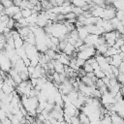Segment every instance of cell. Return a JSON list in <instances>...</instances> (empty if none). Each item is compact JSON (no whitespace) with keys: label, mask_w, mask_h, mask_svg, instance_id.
Returning <instances> with one entry per match:
<instances>
[{"label":"cell","mask_w":124,"mask_h":124,"mask_svg":"<svg viewBox=\"0 0 124 124\" xmlns=\"http://www.w3.org/2000/svg\"><path fill=\"white\" fill-rule=\"evenodd\" d=\"M4 12H5V15H6V16H8L9 17L12 18L16 14H17V13L20 12V9H19L18 7L13 5V6L7 8V9H4Z\"/></svg>","instance_id":"obj_1"},{"label":"cell","mask_w":124,"mask_h":124,"mask_svg":"<svg viewBox=\"0 0 124 124\" xmlns=\"http://www.w3.org/2000/svg\"><path fill=\"white\" fill-rule=\"evenodd\" d=\"M76 29H77V31H78V38H79V40H81V41H84L85 38L89 35L84 26H81V27H78V28H76Z\"/></svg>","instance_id":"obj_2"},{"label":"cell","mask_w":124,"mask_h":124,"mask_svg":"<svg viewBox=\"0 0 124 124\" xmlns=\"http://www.w3.org/2000/svg\"><path fill=\"white\" fill-rule=\"evenodd\" d=\"M53 66H54V72L57 74H63L64 73V65L58 62L57 60H52Z\"/></svg>","instance_id":"obj_3"},{"label":"cell","mask_w":124,"mask_h":124,"mask_svg":"<svg viewBox=\"0 0 124 124\" xmlns=\"http://www.w3.org/2000/svg\"><path fill=\"white\" fill-rule=\"evenodd\" d=\"M78 117V119L80 121V124H90V120H89V118H88V116L86 114H84L82 112H79Z\"/></svg>","instance_id":"obj_4"},{"label":"cell","mask_w":124,"mask_h":124,"mask_svg":"<svg viewBox=\"0 0 124 124\" xmlns=\"http://www.w3.org/2000/svg\"><path fill=\"white\" fill-rule=\"evenodd\" d=\"M2 91H3L6 95H9V94H11L13 91H15V88L12 87V86H10V85L7 84L6 82H4V83H3V86H2Z\"/></svg>","instance_id":"obj_5"},{"label":"cell","mask_w":124,"mask_h":124,"mask_svg":"<svg viewBox=\"0 0 124 124\" xmlns=\"http://www.w3.org/2000/svg\"><path fill=\"white\" fill-rule=\"evenodd\" d=\"M122 46H124V41L120 38V39H117V40L115 41V44L113 45V46H112V47H114L115 49H119Z\"/></svg>","instance_id":"obj_6"},{"label":"cell","mask_w":124,"mask_h":124,"mask_svg":"<svg viewBox=\"0 0 124 124\" xmlns=\"http://www.w3.org/2000/svg\"><path fill=\"white\" fill-rule=\"evenodd\" d=\"M20 13H21V15H22V17L27 18V17H29V16L32 15V10H28V9L20 10Z\"/></svg>","instance_id":"obj_7"},{"label":"cell","mask_w":124,"mask_h":124,"mask_svg":"<svg viewBox=\"0 0 124 124\" xmlns=\"http://www.w3.org/2000/svg\"><path fill=\"white\" fill-rule=\"evenodd\" d=\"M72 13H74V14H75V15L78 16L82 15V14H83V11H82V9H81V8L73 7V9H72Z\"/></svg>","instance_id":"obj_8"},{"label":"cell","mask_w":124,"mask_h":124,"mask_svg":"<svg viewBox=\"0 0 124 124\" xmlns=\"http://www.w3.org/2000/svg\"><path fill=\"white\" fill-rule=\"evenodd\" d=\"M1 5L3 6L4 9H7L11 6H13V1H10V0H6V1H0Z\"/></svg>","instance_id":"obj_9"},{"label":"cell","mask_w":124,"mask_h":124,"mask_svg":"<svg viewBox=\"0 0 124 124\" xmlns=\"http://www.w3.org/2000/svg\"><path fill=\"white\" fill-rule=\"evenodd\" d=\"M82 69H83V71H84L85 73H91V72H93V68H92V66H91L90 64H87L86 62H85V64L83 65Z\"/></svg>","instance_id":"obj_10"},{"label":"cell","mask_w":124,"mask_h":124,"mask_svg":"<svg viewBox=\"0 0 124 124\" xmlns=\"http://www.w3.org/2000/svg\"><path fill=\"white\" fill-rule=\"evenodd\" d=\"M94 75H95V77L97 78H100V79H102V78H104L106 76H105V74H104V72L103 71H95L94 72Z\"/></svg>","instance_id":"obj_11"},{"label":"cell","mask_w":124,"mask_h":124,"mask_svg":"<svg viewBox=\"0 0 124 124\" xmlns=\"http://www.w3.org/2000/svg\"><path fill=\"white\" fill-rule=\"evenodd\" d=\"M16 21H15L13 18H11L10 17V19L8 20V23H7V27L9 28V29H14V27H15V23H16Z\"/></svg>","instance_id":"obj_12"},{"label":"cell","mask_w":124,"mask_h":124,"mask_svg":"<svg viewBox=\"0 0 124 124\" xmlns=\"http://www.w3.org/2000/svg\"><path fill=\"white\" fill-rule=\"evenodd\" d=\"M110 69H111V73L113 74V76H114L115 78H117L118 75H119V70H118V68L113 67V66H110Z\"/></svg>","instance_id":"obj_13"},{"label":"cell","mask_w":124,"mask_h":124,"mask_svg":"<svg viewBox=\"0 0 124 124\" xmlns=\"http://www.w3.org/2000/svg\"><path fill=\"white\" fill-rule=\"evenodd\" d=\"M71 124H80V121L78 116H72L71 117Z\"/></svg>","instance_id":"obj_14"},{"label":"cell","mask_w":124,"mask_h":124,"mask_svg":"<svg viewBox=\"0 0 124 124\" xmlns=\"http://www.w3.org/2000/svg\"><path fill=\"white\" fill-rule=\"evenodd\" d=\"M76 63H77V65H78L79 68H82V67H83V65L85 64V61H84V60H82V59H78V58H77Z\"/></svg>","instance_id":"obj_15"},{"label":"cell","mask_w":124,"mask_h":124,"mask_svg":"<svg viewBox=\"0 0 124 124\" xmlns=\"http://www.w3.org/2000/svg\"><path fill=\"white\" fill-rule=\"evenodd\" d=\"M21 17H22V15H21V13L19 12V13L16 14V15H15V16H13L12 18H13V19H14L15 21H18V20H19V19H20Z\"/></svg>","instance_id":"obj_16"},{"label":"cell","mask_w":124,"mask_h":124,"mask_svg":"<svg viewBox=\"0 0 124 124\" xmlns=\"http://www.w3.org/2000/svg\"><path fill=\"white\" fill-rule=\"evenodd\" d=\"M50 42L53 44V45H55V46H58V44H59V40H58V38H56V37H50Z\"/></svg>","instance_id":"obj_17"},{"label":"cell","mask_w":124,"mask_h":124,"mask_svg":"<svg viewBox=\"0 0 124 124\" xmlns=\"http://www.w3.org/2000/svg\"><path fill=\"white\" fill-rule=\"evenodd\" d=\"M118 70H119V73L124 74V62H123V61H122V63L120 64V66L118 67Z\"/></svg>","instance_id":"obj_18"},{"label":"cell","mask_w":124,"mask_h":124,"mask_svg":"<svg viewBox=\"0 0 124 124\" xmlns=\"http://www.w3.org/2000/svg\"><path fill=\"white\" fill-rule=\"evenodd\" d=\"M87 78H93L94 77H95V75H94V72H91V73H86V75H85Z\"/></svg>","instance_id":"obj_19"},{"label":"cell","mask_w":124,"mask_h":124,"mask_svg":"<svg viewBox=\"0 0 124 124\" xmlns=\"http://www.w3.org/2000/svg\"><path fill=\"white\" fill-rule=\"evenodd\" d=\"M119 49H120V51H121V53H123V54H124V46H121V47H120Z\"/></svg>","instance_id":"obj_20"},{"label":"cell","mask_w":124,"mask_h":124,"mask_svg":"<svg viewBox=\"0 0 124 124\" xmlns=\"http://www.w3.org/2000/svg\"><path fill=\"white\" fill-rule=\"evenodd\" d=\"M0 108H1V106H0Z\"/></svg>","instance_id":"obj_21"}]
</instances>
